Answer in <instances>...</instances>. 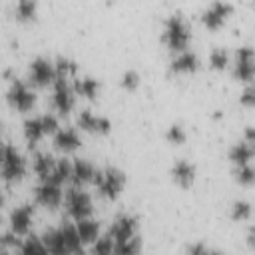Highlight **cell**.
<instances>
[{"label": "cell", "instance_id": "ffe728a7", "mask_svg": "<svg viewBox=\"0 0 255 255\" xmlns=\"http://www.w3.org/2000/svg\"><path fill=\"white\" fill-rule=\"evenodd\" d=\"M76 227H78V233H80V237H82L84 243H94V241L98 239L100 227H98L96 221L84 217V219H78V225H76Z\"/></svg>", "mask_w": 255, "mask_h": 255}, {"label": "cell", "instance_id": "74e56055", "mask_svg": "<svg viewBox=\"0 0 255 255\" xmlns=\"http://www.w3.org/2000/svg\"><path fill=\"white\" fill-rule=\"evenodd\" d=\"M245 141H249V143H253L255 145V128H245Z\"/></svg>", "mask_w": 255, "mask_h": 255}, {"label": "cell", "instance_id": "3957f363", "mask_svg": "<svg viewBox=\"0 0 255 255\" xmlns=\"http://www.w3.org/2000/svg\"><path fill=\"white\" fill-rule=\"evenodd\" d=\"M26 171V163L22 159V155L12 147L6 145L4 147V159H2V175L6 181H18Z\"/></svg>", "mask_w": 255, "mask_h": 255}, {"label": "cell", "instance_id": "836d02e7", "mask_svg": "<svg viewBox=\"0 0 255 255\" xmlns=\"http://www.w3.org/2000/svg\"><path fill=\"white\" fill-rule=\"evenodd\" d=\"M137 84H139V76H137V72L128 70V72L122 76V86H124L126 90H135Z\"/></svg>", "mask_w": 255, "mask_h": 255}, {"label": "cell", "instance_id": "ba28073f", "mask_svg": "<svg viewBox=\"0 0 255 255\" xmlns=\"http://www.w3.org/2000/svg\"><path fill=\"white\" fill-rule=\"evenodd\" d=\"M56 80V68L46 58H36L30 64V82L36 86H48Z\"/></svg>", "mask_w": 255, "mask_h": 255}, {"label": "cell", "instance_id": "4316f807", "mask_svg": "<svg viewBox=\"0 0 255 255\" xmlns=\"http://www.w3.org/2000/svg\"><path fill=\"white\" fill-rule=\"evenodd\" d=\"M139 251V239L137 235L126 239V241H120V243H114V253H120V255H133Z\"/></svg>", "mask_w": 255, "mask_h": 255}, {"label": "cell", "instance_id": "9c48e42d", "mask_svg": "<svg viewBox=\"0 0 255 255\" xmlns=\"http://www.w3.org/2000/svg\"><path fill=\"white\" fill-rule=\"evenodd\" d=\"M8 100H10V104H12L16 110H20V112H28V110L34 106V102H36L34 94H32L22 82H18V80L12 84V88H10V92H8Z\"/></svg>", "mask_w": 255, "mask_h": 255}, {"label": "cell", "instance_id": "8fae6325", "mask_svg": "<svg viewBox=\"0 0 255 255\" xmlns=\"http://www.w3.org/2000/svg\"><path fill=\"white\" fill-rule=\"evenodd\" d=\"M78 126L82 129H86V131H96V133H108L110 128H112V124H110L108 118L94 116L90 110H86V112H82L78 116Z\"/></svg>", "mask_w": 255, "mask_h": 255}, {"label": "cell", "instance_id": "484cf974", "mask_svg": "<svg viewBox=\"0 0 255 255\" xmlns=\"http://www.w3.org/2000/svg\"><path fill=\"white\" fill-rule=\"evenodd\" d=\"M20 251H22L24 255H32V253H46L48 247H46L44 239H38L36 235H30L28 239H24V241L20 243Z\"/></svg>", "mask_w": 255, "mask_h": 255}, {"label": "cell", "instance_id": "2e32d148", "mask_svg": "<svg viewBox=\"0 0 255 255\" xmlns=\"http://www.w3.org/2000/svg\"><path fill=\"white\" fill-rule=\"evenodd\" d=\"M171 175H173V179H175L179 185L187 187V185H191V183H193V177H195V167H193L189 161L179 159V161H177V163L171 167Z\"/></svg>", "mask_w": 255, "mask_h": 255}, {"label": "cell", "instance_id": "e0dca14e", "mask_svg": "<svg viewBox=\"0 0 255 255\" xmlns=\"http://www.w3.org/2000/svg\"><path fill=\"white\" fill-rule=\"evenodd\" d=\"M253 153H255V145L243 139L241 143H235V145L231 147L229 159H231L233 163H237V165H243V163H249V159L253 157Z\"/></svg>", "mask_w": 255, "mask_h": 255}, {"label": "cell", "instance_id": "e575fe53", "mask_svg": "<svg viewBox=\"0 0 255 255\" xmlns=\"http://www.w3.org/2000/svg\"><path fill=\"white\" fill-rule=\"evenodd\" d=\"M167 139H169L171 143H183V141H185V131H183V128H181V126H171V128L167 129Z\"/></svg>", "mask_w": 255, "mask_h": 255}, {"label": "cell", "instance_id": "5bb4252c", "mask_svg": "<svg viewBox=\"0 0 255 255\" xmlns=\"http://www.w3.org/2000/svg\"><path fill=\"white\" fill-rule=\"evenodd\" d=\"M94 175H96V169L86 159H76L72 163V177L70 179L74 181V185H84L88 181H94Z\"/></svg>", "mask_w": 255, "mask_h": 255}, {"label": "cell", "instance_id": "277c9868", "mask_svg": "<svg viewBox=\"0 0 255 255\" xmlns=\"http://www.w3.org/2000/svg\"><path fill=\"white\" fill-rule=\"evenodd\" d=\"M54 108L60 112V114H68L72 108H74V90L70 88L68 84V78H62V76H56L54 80Z\"/></svg>", "mask_w": 255, "mask_h": 255}, {"label": "cell", "instance_id": "7402d4cb", "mask_svg": "<svg viewBox=\"0 0 255 255\" xmlns=\"http://www.w3.org/2000/svg\"><path fill=\"white\" fill-rule=\"evenodd\" d=\"M98 90H100V84L94 80V78H78L76 82H74V92H78L80 96H84V98H96V94H98Z\"/></svg>", "mask_w": 255, "mask_h": 255}, {"label": "cell", "instance_id": "ab89813d", "mask_svg": "<svg viewBox=\"0 0 255 255\" xmlns=\"http://www.w3.org/2000/svg\"><path fill=\"white\" fill-rule=\"evenodd\" d=\"M253 10H255V0H253Z\"/></svg>", "mask_w": 255, "mask_h": 255}, {"label": "cell", "instance_id": "4fadbf2b", "mask_svg": "<svg viewBox=\"0 0 255 255\" xmlns=\"http://www.w3.org/2000/svg\"><path fill=\"white\" fill-rule=\"evenodd\" d=\"M32 205H22L18 209L12 211V217H10V223H12V231L16 235H24L30 227V221H32Z\"/></svg>", "mask_w": 255, "mask_h": 255}, {"label": "cell", "instance_id": "d6a6232c", "mask_svg": "<svg viewBox=\"0 0 255 255\" xmlns=\"http://www.w3.org/2000/svg\"><path fill=\"white\" fill-rule=\"evenodd\" d=\"M92 251H94V253H98V255H108V253H112V251H114V239H112V237L96 239V243H94Z\"/></svg>", "mask_w": 255, "mask_h": 255}, {"label": "cell", "instance_id": "f546056e", "mask_svg": "<svg viewBox=\"0 0 255 255\" xmlns=\"http://www.w3.org/2000/svg\"><path fill=\"white\" fill-rule=\"evenodd\" d=\"M54 68H56V76H62V78H70L76 74V64L68 58H58Z\"/></svg>", "mask_w": 255, "mask_h": 255}, {"label": "cell", "instance_id": "7c38bea8", "mask_svg": "<svg viewBox=\"0 0 255 255\" xmlns=\"http://www.w3.org/2000/svg\"><path fill=\"white\" fill-rule=\"evenodd\" d=\"M36 199H38L42 205L56 207V205L62 201L60 185H58V183H52V181H42V183L36 187Z\"/></svg>", "mask_w": 255, "mask_h": 255}, {"label": "cell", "instance_id": "6da1fadb", "mask_svg": "<svg viewBox=\"0 0 255 255\" xmlns=\"http://www.w3.org/2000/svg\"><path fill=\"white\" fill-rule=\"evenodd\" d=\"M161 40L173 52H183L185 50V46L189 42V30H187V24L183 22V18L179 14H173V16L167 18Z\"/></svg>", "mask_w": 255, "mask_h": 255}, {"label": "cell", "instance_id": "4dcf8cb0", "mask_svg": "<svg viewBox=\"0 0 255 255\" xmlns=\"http://www.w3.org/2000/svg\"><path fill=\"white\" fill-rule=\"evenodd\" d=\"M227 52L225 50H221V48H215L211 54H209V64H211V68L213 70H223L225 66H227Z\"/></svg>", "mask_w": 255, "mask_h": 255}, {"label": "cell", "instance_id": "8992f818", "mask_svg": "<svg viewBox=\"0 0 255 255\" xmlns=\"http://www.w3.org/2000/svg\"><path fill=\"white\" fill-rule=\"evenodd\" d=\"M235 78L241 82H251L255 78V50L243 46L237 50V64H235Z\"/></svg>", "mask_w": 255, "mask_h": 255}, {"label": "cell", "instance_id": "ac0fdd59", "mask_svg": "<svg viewBox=\"0 0 255 255\" xmlns=\"http://www.w3.org/2000/svg\"><path fill=\"white\" fill-rule=\"evenodd\" d=\"M54 143H56L58 149L70 151V149H76L80 145V137H78V133L74 129H60V131H56Z\"/></svg>", "mask_w": 255, "mask_h": 255}, {"label": "cell", "instance_id": "603a6c76", "mask_svg": "<svg viewBox=\"0 0 255 255\" xmlns=\"http://www.w3.org/2000/svg\"><path fill=\"white\" fill-rule=\"evenodd\" d=\"M44 126H42V118H32L24 124V135L30 143H36L42 135H44Z\"/></svg>", "mask_w": 255, "mask_h": 255}, {"label": "cell", "instance_id": "f35d334b", "mask_svg": "<svg viewBox=\"0 0 255 255\" xmlns=\"http://www.w3.org/2000/svg\"><path fill=\"white\" fill-rule=\"evenodd\" d=\"M249 243L255 247V227H253V229H251V233H249Z\"/></svg>", "mask_w": 255, "mask_h": 255}, {"label": "cell", "instance_id": "1f68e13d", "mask_svg": "<svg viewBox=\"0 0 255 255\" xmlns=\"http://www.w3.org/2000/svg\"><path fill=\"white\" fill-rule=\"evenodd\" d=\"M251 215V205L247 201H235L233 209H231V217L233 219H247Z\"/></svg>", "mask_w": 255, "mask_h": 255}, {"label": "cell", "instance_id": "30bf717a", "mask_svg": "<svg viewBox=\"0 0 255 255\" xmlns=\"http://www.w3.org/2000/svg\"><path fill=\"white\" fill-rule=\"evenodd\" d=\"M135 227H137L135 217H131V215H120V217L114 221V225L110 227L108 237H112L114 243L126 241V239H129V237L135 235Z\"/></svg>", "mask_w": 255, "mask_h": 255}, {"label": "cell", "instance_id": "52a82bcc", "mask_svg": "<svg viewBox=\"0 0 255 255\" xmlns=\"http://www.w3.org/2000/svg\"><path fill=\"white\" fill-rule=\"evenodd\" d=\"M233 12V6L229 2H223V0H217L213 2L205 12H203V24L209 28V30H217Z\"/></svg>", "mask_w": 255, "mask_h": 255}, {"label": "cell", "instance_id": "9a60e30c", "mask_svg": "<svg viewBox=\"0 0 255 255\" xmlns=\"http://www.w3.org/2000/svg\"><path fill=\"white\" fill-rule=\"evenodd\" d=\"M60 233H62V239H64V247H66V253H78L82 251V237L78 233V227L66 223L60 227Z\"/></svg>", "mask_w": 255, "mask_h": 255}, {"label": "cell", "instance_id": "d6986e66", "mask_svg": "<svg viewBox=\"0 0 255 255\" xmlns=\"http://www.w3.org/2000/svg\"><path fill=\"white\" fill-rule=\"evenodd\" d=\"M72 177V163L68 161V159H60L56 165H54V169H52V173L46 177V179H42V181H52V183H58V185H62L66 179H70Z\"/></svg>", "mask_w": 255, "mask_h": 255}, {"label": "cell", "instance_id": "7a4b0ae2", "mask_svg": "<svg viewBox=\"0 0 255 255\" xmlns=\"http://www.w3.org/2000/svg\"><path fill=\"white\" fill-rule=\"evenodd\" d=\"M94 183L98 185V189H100V193L104 197L114 199V197L120 195V191H122V187L126 183V177L118 167H108L104 171H96Z\"/></svg>", "mask_w": 255, "mask_h": 255}, {"label": "cell", "instance_id": "44dd1931", "mask_svg": "<svg viewBox=\"0 0 255 255\" xmlns=\"http://www.w3.org/2000/svg\"><path fill=\"white\" fill-rule=\"evenodd\" d=\"M197 68V56L191 52H181L173 62H171V70L173 72H193Z\"/></svg>", "mask_w": 255, "mask_h": 255}, {"label": "cell", "instance_id": "83f0119b", "mask_svg": "<svg viewBox=\"0 0 255 255\" xmlns=\"http://www.w3.org/2000/svg\"><path fill=\"white\" fill-rule=\"evenodd\" d=\"M34 16H36V0H18L16 18L18 20H32Z\"/></svg>", "mask_w": 255, "mask_h": 255}, {"label": "cell", "instance_id": "f1b7e54d", "mask_svg": "<svg viewBox=\"0 0 255 255\" xmlns=\"http://www.w3.org/2000/svg\"><path fill=\"white\" fill-rule=\"evenodd\" d=\"M235 179H237L239 183H243V185H251V183L255 181V167L249 165V163L239 165L237 171H235Z\"/></svg>", "mask_w": 255, "mask_h": 255}, {"label": "cell", "instance_id": "d590c367", "mask_svg": "<svg viewBox=\"0 0 255 255\" xmlns=\"http://www.w3.org/2000/svg\"><path fill=\"white\" fill-rule=\"evenodd\" d=\"M239 102H241L243 106H247V108H255V84H251V86H247V88L243 90Z\"/></svg>", "mask_w": 255, "mask_h": 255}, {"label": "cell", "instance_id": "5b68a950", "mask_svg": "<svg viewBox=\"0 0 255 255\" xmlns=\"http://www.w3.org/2000/svg\"><path fill=\"white\" fill-rule=\"evenodd\" d=\"M66 207H68V213L78 221V219H84L92 213V201H90V195L84 193V191H78V189H70L66 193Z\"/></svg>", "mask_w": 255, "mask_h": 255}, {"label": "cell", "instance_id": "8d00e7d4", "mask_svg": "<svg viewBox=\"0 0 255 255\" xmlns=\"http://www.w3.org/2000/svg\"><path fill=\"white\" fill-rule=\"evenodd\" d=\"M42 126H44V131L46 133H52L58 128V120L52 114H46V116H42Z\"/></svg>", "mask_w": 255, "mask_h": 255}, {"label": "cell", "instance_id": "d4e9b609", "mask_svg": "<svg viewBox=\"0 0 255 255\" xmlns=\"http://www.w3.org/2000/svg\"><path fill=\"white\" fill-rule=\"evenodd\" d=\"M44 243H46L48 251H52V253H66L64 239H62L60 229H50V231H46V233H44Z\"/></svg>", "mask_w": 255, "mask_h": 255}, {"label": "cell", "instance_id": "cb8c5ba5", "mask_svg": "<svg viewBox=\"0 0 255 255\" xmlns=\"http://www.w3.org/2000/svg\"><path fill=\"white\" fill-rule=\"evenodd\" d=\"M54 165H56V161H54L52 155H48V153H38V155L34 157V171H36L42 179H46V177L52 173Z\"/></svg>", "mask_w": 255, "mask_h": 255}]
</instances>
